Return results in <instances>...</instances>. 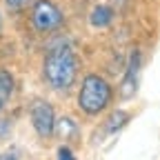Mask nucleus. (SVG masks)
<instances>
[{
    "mask_svg": "<svg viewBox=\"0 0 160 160\" xmlns=\"http://www.w3.org/2000/svg\"><path fill=\"white\" fill-rule=\"evenodd\" d=\"M29 22H31V29L38 33H53L62 27L65 13L51 0H33L29 11Z\"/></svg>",
    "mask_w": 160,
    "mask_h": 160,
    "instance_id": "7ed1b4c3",
    "label": "nucleus"
},
{
    "mask_svg": "<svg viewBox=\"0 0 160 160\" xmlns=\"http://www.w3.org/2000/svg\"><path fill=\"white\" fill-rule=\"evenodd\" d=\"M0 160H18V153H16V151H7Z\"/></svg>",
    "mask_w": 160,
    "mask_h": 160,
    "instance_id": "f8f14e48",
    "label": "nucleus"
},
{
    "mask_svg": "<svg viewBox=\"0 0 160 160\" xmlns=\"http://www.w3.org/2000/svg\"><path fill=\"white\" fill-rule=\"evenodd\" d=\"M42 73L47 85L53 91H67L76 82V76H78V56L73 53L71 45L60 42L51 47L49 53L45 56Z\"/></svg>",
    "mask_w": 160,
    "mask_h": 160,
    "instance_id": "f257e3e1",
    "label": "nucleus"
},
{
    "mask_svg": "<svg viewBox=\"0 0 160 160\" xmlns=\"http://www.w3.org/2000/svg\"><path fill=\"white\" fill-rule=\"evenodd\" d=\"M33 2V0H5V5L9 7V9H25V7H29Z\"/></svg>",
    "mask_w": 160,
    "mask_h": 160,
    "instance_id": "9b49d317",
    "label": "nucleus"
},
{
    "mask_svg": "<svg viewBox=\"0 0 160 160\" xmlns=\"http://www.w3.org/2000/svg\"><path fill=\"white\" fill-rule=\"evenodd\" d=\"M0 33H2V13H0Z\"/></svg>",
    "mask_w": 160,
    "mask_h": 160,
    "instance_id": "ddd939ff",
    "label": "nucleus"
},
{
    "mask_svg": "<svg viewBox=\"0 0 160 160\" xmlns=\"http://www.w3.org/2000/svg\"><path fill=\"white\" fill-rule=\"evenodd\" d=\"M56 158H58V160H76V156H73V151H71L69 147H58Z\"/></svg>",
    "mask_w": 160,
    "mask_h": 160,
    "instance_id": "9d476101",
    "label": "nucleus"
},
{
    "mask_svg": "<svg viewBox=\"0 0 160 160\" xmlns=\"http://www.w3.org/2000/svg\"><path fill=\"white\" fill-rule=\"evenodd\" d=\"M113 16H116L113 7H109V5H98V7H93L91 13H89V25L96 27V29H105V27H109V25L113 22Z\"/></svg>",
    "mask_w": 160,
    "mask_h": 160,
    "instance_id": "423d86ee",
    "label": "nucleus"
},
{
    "mask_svg": "<svg viewBox=\"0 0 160 160\" xmlns=\"http://www.w3.org/2000/svg\"><path fill=\"white\" fill-rule=\"evenodd\" d=\"M129 113L127 111H113L109 118H107V122H105V131H107V136H111V133H116V131H120L127 122H129Z\"/></svg>",
    "mask_w": 160,
    "mask_h": 160,
    "instance_id": "1a4fd4ad",
    "label": "nucleus"
},
{
    "mask_svg": "<svg viewBox=\"0 0 160 160\" xmlns=\"http://www.w3.org/2000/svg\"><path fill=\"white\" fill-rule=\"evenodd\" d=\"M140 67H142V56H140L138 49H133L131 56H129V62H127V71L122 76V82H120V89H118V98L120 100H131L138 93V87H140Z\"/></svg>",
    "mask_w": 160,
    "mask_h": 160,
    "instance_id": "39448f33",
    "label": "nucleus"
},
{
    "mask_svg": "<svg viewBox=\"0 0 160 160\" xmlns=\"http://www.w3.org/2000/svg\"><path fill=\"white\" fill-rule=\"evenodd\" d=\"M13 87H16L13 76H11L7 69L0 67V111L7 107L9 98H11V93H13Z\"/></svg>",
    "mask_w": 160,
    "mask_h": 160,
    "instance_id": "0eeeda50",
    "label": "nucleus"
},
{
    "mask_svg": "<svg viewBox=\"0 0 160 160\" xmlns=\"http://www.w3.org/2000/svg\"><path fill=\"white\" fill-rule=\"evenodd\" d=\"M53 133L62 140H71L78 136V125L69 116H62V118H56V127H53Z\"/></svg>",
    "mask_w": 160,
    "mask_h": 160,
    "instance_id": "6e6552de",
    "label": "nucleus"
},
{
    "mask_svg": "<svg viewBox=\"0 0 160 160\" xmlns=\"http://www.w3.org/2000/svg\"><path fill=\"white\" fill-rule=\"evenodd\" d=\"M113 100V89L102 76L87 73L78 89V107L85 116H100Z\"/></svg>",
    "mask_w": 160,
    "mask_h": 160,
    "instance_id": "f03ea898",
    "label": "nucleus"
},
{
    "mask_svg": "<svg viewBox=\"0 0 160 160\" xmlns=\"http://www.w3.org/2000/svg\"><path fill=\"white\" fill-rule=\"evenodd\" d=\"M29 118H31V125L36 129V133L40 138H51L53 136V127H56V111L53 107L42 98H36L31 107H29Z\"/></svg>",
    "mask_w": 160,
    "mask_h": 160,
    "instance_id": "20e7f679",
    "label": "nucleus"
}]
</instances>
